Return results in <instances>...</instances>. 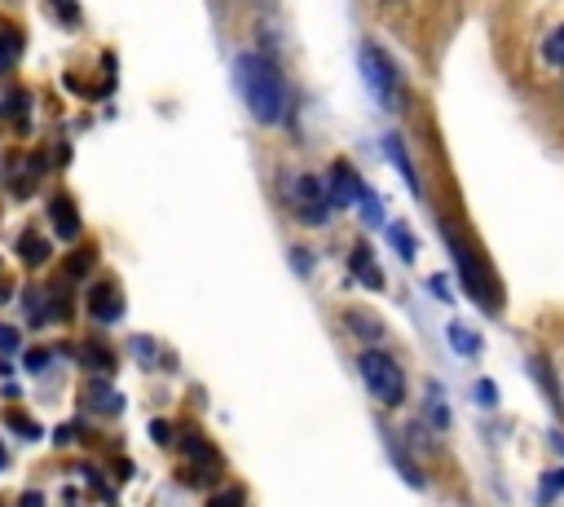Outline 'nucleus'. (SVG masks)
Listing matches in <instances>:
<instances>
[{
	"instance_id": "obj_28",
	"label": "nucleus",
	"mask_w": 564,
	"mask_h": 507,
	"mask_svg": "<svg viewBox=\"0 0 564 507\" xmlns=\"http://www.w3.org/2000/svg\"><path fill=\"white\" fill-rule=\"evenodd\" d=\"M428 288H432V292H437V301H450V283H445V279H432V283H428Z\"/></svg>"
},
{
	"instance_id": "obj_1",
	"label": "nucleus",
	"mask_w": 564,
	"mask_h": 507,
	"mask_svg": "<svg viewBox=\"0 0 564 507\" xmlns=\"http://www.w3.org/2000/svg\"><path fill=\"white\" fill-rule=\"evenodd\" d=\"M234 76H238V93L251 111L256 124H282V115H287V80H282V71L264 58V54H242L234 63Z\"/></svg>"
},
{
	"instance_id": "obj_18",
	"label": "nucleus",
	"mask_w": 564,
	"mask_h": 507,
	"mask_svg": "<svg viewBox=\"0 0 564 507\" xmlns=\"http://www.w3.org/2000/svg\"><path fill=\"white\" fill-rule=\"evenodd\" d=\"M19 58V36L14 32H0V71H10Z\"/></svg>"
},
{
	"instance_id": "obj_10",
	"label": "nucleus",
	"mask_w": 564,
	"mask_h": 507,
	"mask_svg": "<svg viewBox=\"0 0 564 507\" xmlns=\"http://www.w3.org/2000/svg\"><path fill=\"white\" fill-rule=\"evenodd\" d=\"M450 349H454V353H463V358H476V353H481V336H476L472 327L454 323V327H450Z\"/></svg>"
},
{
	"instance_id": "obj_8",
	"label": "nucleus",
	"mask_w": 564,
	"mask_h": 507,
	"mask_svg": "<svg viewBox=\"0 0 564 507\" xmlns=\"http://www.w3.org/2000/svg\"><path fill=\"white\" fill-rule=\"evenodd\" d=\"M49 221H54V234H58V238H76V234H80V212H76V203H71L67 194H58V199L49 203Z\"/></svg>"
},
{
	"instance_id": "obj_22",
	"label": "nucleus",
	"mask_w": 564,
	"mask_h": 507,
	"mask_svg": "<svg viewBox=\"0 0 564 507\" xmlns=\"http://www.w3.org/2000/svg\"><path fill=\"white\" fill-rule=\"evenodd\" d=\"M89 270H93V251H80V257L71 261V274H76V279H84Z\"/></svg>"
},
{
	"instance_id": "obj_9",
	"label": "nucleus",
	"mask_w": 564,
	"mask_h": 507,
	"mask_svg": "<svg viewBox=\"0 0 564 507\" xmlns=\"http://www.w3.org/2000/svg\"><path fill=\"white\" fill-rule=\"evenodd\" d=\"M349 270H353L371 292H380V288H384V274H380V266H375V257H371V247H366V243H362V247H353Z\"/></svg>"
},
{
	"instance_id": "obj_24",
	"label": "nucleus",
	"mask_w": 564,
	"mask_h": 507,
	"mask_svg": "<svg viewBox=\"0 0 564 507\" xmlns=\"http://www.w3.org/2000/svg\"><path fill=\"white\" fill-rule=\"evenodd\" d=\"M476 397H481V406H494V402H498V393H494V384H489V380H481V384H476Z\"/></svg>"
},
{
	"instance_id": "obj_32",
	"label": "nucleus",
	"mask_w": 564,
	"mask_h": 507,
	"mask_svg": "<svg viewBox=\"0 0 564 507\" xmlns=\"http://www.w3.org/2000/svg\"><path fill=\"white\" fill-rule=\"evenodd\" d=\"M0 467H5V450H0Z\"/></svg>"
},
{
	"instance_id": "obj_12",
	"label": "nucleus",
	"mask_w": 564,
	"mask_h": 507,
	"mask_svg": "<svg viewBox=\"0 0 564 507\" xmlns=\"http://www.w3.org/2000/svg\"><path fill=\"white\" fill-rule=\"evenodd\" d=\"M384 146H388V155H393V164L402 168V177L410 181V190L419 194V177H415V168H410V159H406V146H402V137L393 133V137H384Z\"/></svg>"
},
{
	"instance_id": "obj_2",
	"label": "nucleus",
	"mask_w": 564,
	"mask_h": 507,
	"mask_svg": "<svg viewBox=\"0 0 564 507\" xmlns=\"http://www.w3.org/2000/svg\"><path fill=\"white\" fill-rule=\"evenodd\" d=\"M358 71H362L371 98H375L384 111H397V106H402V76H397L393 58H388L380 45H362V49H358Z\"/></svg>"
},
{
	"instance_id": "obj_19",
	"label": "nucleus",
	"mask_w": 564,
	"mask_h": 507,
	"mask_svg": "<svg viewBox=\"0 0 564 507\" xmlns=\"http://www.w3.org/2000/svg\"><path fill=\"white\" fill-rule=\"evenodd\" d=\"M5 424H10L14 432H23V437H32V441L41 437V424H32V419H27V415H19V410H5Z\"/></svg>"
},
{
	"instance_id": "obj_30",
	"label": "nucleus",
	"mask_w": 564,
	"mask_h": 507,
	"mask_svg": "<svg viewBox=\"0 0 564 507\" xmlns=\"http://www.w3.org/2000/svg\"><path fill=\"white\" fill-rule=\"evenodd\" d=\"M76 437H80V432H76V428H71V424H67V428H58V437H54V441H58V446H71V441H76Z\"/></svg>"
},
{
	"instance_id": "obj_5",
	"label": "nucleus",
	"mask_w": 564,
	"mask_h": 507,
	"mask_svg": "<svg viewBox=\"0 0 564 507\" xmlns=\"http://www.w3.org/2000/svg\"><path fill=\"white\" fill-rule=\"evenodd\" d=\"M450 238V251H454V261H459V274H463V288L472 292V301H481L485 309H498V301H494V288L485 283V274H481V261L472 257V251L454 238V234H445Z\"/></svg>"
},
{
	"instance_id": "obj_4",
	"label": "nucleus",
	"mask_w": 564,
	"mask_h": 507,
	"mask_svg": "<svg viewBox=\"0 0 564 507\" xmlns=\"http://www.w3.org/2000/svg\"><path fill=\"white\" fill-rule=\"evenodd\" d=\"M292 207H296L309 225H327V216H331L327 181H318V177H301V181H296V190H292Z\"/></svg>"
},
{
	"instance_id": "obj_11",
	"label": "nucleus",
	"mask_w": 564,
	"mask_h": 507,
	"mask_svg": "<svg viewBox=\"0 0 564 507\" xmlns=\"http://www.w3.org/2000/svg\"><path fill=\"white\" fill-rule=\"evenodd\" d=\"M19 257H23L27 266H45V261H49V243L36 238V234H23V238H19Z\"/></svg>"
},
{
	"instance_id": "obj_16",
	"label": "nucleus",
	"mask_w": 564,
	"mask_h": 507,
	"mask_svg": "<svg viewBox=\"0 0 564 507\" xmlns=\"http://www.w3.org/2000/svg\"><path fill=\"white\" fill-rule=\"evenodd\" d=\"M428 415H432V424H437V428H445V424H450V410H445V393H441L437 384L428 388Z\"/></svg>"
},
{
	"instance_id": "obj_15",
	"label": "nucleus",
	"mask_w": 564,
	"mask_h": 507,
	"mask_svg": "<svg viewBox=\"0 0 564 507\" xmlns=\"http://www.w3.org/2000/svg\"><path fill=\"white\" fill-rule=\"evenodd\" d=\"M89 406H93V410H111V415H115V410H120V393H111V388L93 384V388H89Z\"/></svg>"
},
{
	"instance_id": "obj_23",
	"label": "nucleus",
	"mask_w": 564,
	"mask_h": 507,
	"mask_svg": "<svg viewBox=\"0 0 564 507\" xmlns=\"http://www.w3.org/2000/svg\"><path fill=\"white\" fill-rule=\"evenodd\" d=\"M19 349V331L14 327H0V353H14Z\"/></svg>"
},
{
	"instance_id": "obj_21",
	"label": "nucleus",
	"mask_w": 564,
	"mask_h": 507,
	"mask_svg": "<svg viewBox=\"0 0 564 507\" xmlns=\"http://www.w3.org/2000/svg\"><path fill=\"white\" fill-rule=\"evenodd\" d=\"M388 234H393V243H397V251H402V257L410 261V257H415V238H410V234H406L402 225H388Z\"/></svg>"
},
{
	"instance_id": "obj_17",
	"label": "nucleus",
	"mask_w": 564,
	"mask_h": 507,
	"mask_svg": "<svg viewBox=\"0 0 564 507\" xmlns=\"http://www.w3.org/2000/svg\"><path fill=\"white\" fill-rule=\"evenodd\" d=\"M80 358H84L93 371H111V367H115V358H111L102 345H84V349H80Z\"/></svg>"
},
{
	"instance_id": "obj_25",
	"label": "nucleus",
	"mask_w": 564,
	"mask_h": 507,
	"mask_svg": "<svg viewBox=\"0 0 564 507\" xmlns=\"http://www.w3.org/2000/svg\"><path fill=\"white\" fill-rule=\"evenodd\" d=\"M564 489V467L551 476V481H542V498H551V494H560Z\"/></svg>"
},
{
	"instance_id": "obj_14",
	"label": "nucleus",
	"mask_w": 564,
	"mask_h": 507,
	"mask_svg": "<svg viewBox=\"0 0 564 507\" xmlns=\"http://www.w3.org/2000/svg\"><path fill=\"white\" fill-rule=\"evenodd\" d=\"M181 450H185L190 459H199V463H216V450H212L199 432H185V437H181Z\"/></svg>"
},
{
	"instance_id": "obj_27",
	"label": "nucleus",
	"mask_w": 564,
	"mask_h": 507,
	"mask_svg": "<svg viewBox=\"0 0 564 507\" xmlns=\"http://www.w3.org/2000/svg\"><path fill=\"white\" fill-rule=\"evenodd\" d=\"M292 261H296V274H309V251L296 247V251H292Z\"/></svg>"
},
{
	"instance_id": "obj_7",
	"label": "nucleus",
	"mask_w": 564,
	"mask_h": 507,
	"mask_svg": "<svg viewBox=\"0 0 564 507\" xmlns=\"http://www.w3.org/2000/svg\"><path fill=\"white\" fill-rule=\"evenodd\" d=\"M89 314H93L98 323H115V318L124 314V301H120V288H111V283H102V288H93V296H89Z\"/></svg>"
},
{
	"instance_id": "obj_31",
	"label": "nucleus",
	"mask_w": 564,
	"mask_h": 507,
	"mask_svg": "<svg viewBox=\"0 0 564 507\" xmlns=\"http://www.w3.org/2000/svg\"><path fill=\"white\" fill-rule=\"evenodd\" d=\"M5 292H10V279H5V274H0V301H10Z\"/></svg>"
},
{
	"instance_id": "obj_6",
	"label": "nucleus",
	"mask_w": 564,
	"mask_h": 507,
	"mask_svg": "<svg viewBox=\"0 0 564 507\" xmlns=\"http://www.w3.org/2000/svg\"><path fill=\"white\" fill-rule=\"evenodd\" d=\"M366 185H362V177L349 168V164H336L331 168V177H327V194H331V207H349V203H358V194H362Z\"/></svg>"
},
{
	"instance_id": "obj_20",
	"label": "nucleus",
	"mask_w": 564,
	"mask_h": 507,
	"mask_svg": "<svg viewBox=\"0 0 564 507\" xmlns=\"http://www.w3.org/2000/svg\"><path fill=\"white\" fill-rule=\"evenodd\" d=\"M349 327H362V331H358L362 340H380V323H375V318H362V314H349Z\"/></svg>"
},
{
	"instance_id": "obj_13",
	"label": "nucleus",
	"mask_w": 564,
	"mask_h": 507,
	"mask_svg": "<svg viewBox=\"0 0 564 507\" xmlns=\"http://www.w3.org/2000/svg\"><path fill=\"white\" fill-rule=\"evenodd\" d=\"M542 63L564 71V23H560V27L546 36V45H542Z\"/></svg>"
},
{
	"instance_id": "obj_29",
	"label": "nucleus",
	"mask_w": 564,
	"mask_h": 507,
	"mask_svg": "<svg viewBox=\"0 0 564 507\" xmlns=\"http://www.w3.org/2000/svg\"><path fill=\"white\" fill-rule=\"evenodd\" d=\"M150 432H155V441H172V437H168V432H172V428H168V424H163V419H155V424H150Z\"/></svg>"
},
{
	"instance_id": "obj_26",
	"label": "nucleus",
	"mask_w": 564,
	"mask_h": 507,
	"mask_svg": "<svg viewBox=\"0 0 564 507\" xmlns=\"http://www.w3.org/2000/svg\"><path fill=\"white\" fill-rule=\"evenodd\" d=\"M45 362H49L45 349H32V353H27V371H45Z\"/></svg>"
},
{
	"instance_id": "obj_3",
	"label": "nucleus",
	"mask_w": 564,
	"mask_h": 507,
	"mask_svg": "<svg viewBox=\"0 0 564 507\" xmlns=\"http://www.w3.org/2000/svg\"><path fill=\"white\" fill-rule=\"evenodd\" d=\"M358 371H362V380H366V388H371L375 402H384V406H402L406 402V375H402V367L388 353L366 349L358 358Z\"/></svg>"
}]
</instances>
